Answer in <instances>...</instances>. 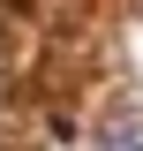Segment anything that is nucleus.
Segmentation results:
<instances>
[{
  "mask_svg": "<svg viewBox=\"0 0 143 151\" xmlns=\"http://www.w3.org/2000/svg\"><path fill=\"white\" fill-rule=\"evenodd\" d=\"M98 151H143V98H121L98 121Z\"/></svg>",
  "mask_w": 143,
  "mask_h": 151,
  "instance_id": "1",
  "label": "nucleus"
}]
</instances>
